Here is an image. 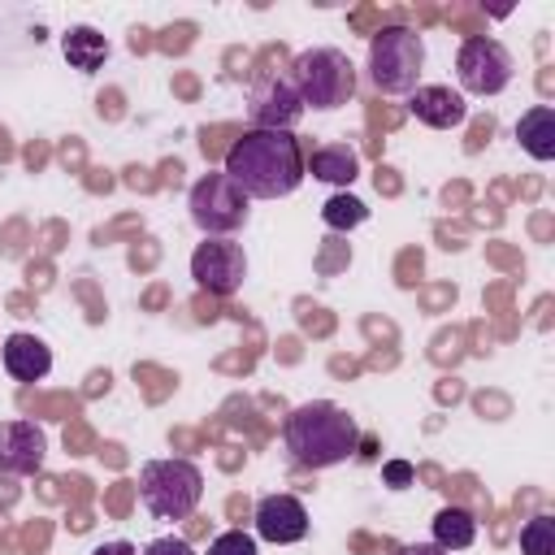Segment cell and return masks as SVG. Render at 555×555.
Wrapping results in <instances>:
<instances>
[{
  "label": "cell",
  "instance_id": "52a82bcc",
  "mask_svg": "<svg viewBox=\"0 0 555 555\" xmlns=\"http://www.w3.org/2000/svg\"><path fill=\"white\" fill-rule=\"evenodd\" d=\"M455 74L468 95H499L512 82V52L490 35H473L455 52Z\"/></svg>",
  "mask_w": 555,
  "mask_h": 555
},
{
  "label": "cell",
  "instance_id": "7402d4cb",
  "mask_svg": "<svg viewBox=\"0 0 555 555\" xmlns=\"http://www.w3.org/2000/svg\"><path fill=\"white\" fill-rule=\"evenodd\" d=\"M143 555H195V551H191V542H182V538L169 533V538H152L143 546Z\"/></svg>",
  "mask_w": 555,
  "mask_h": 555
},
{
  "label": "cell",
  "instance_id": "7a4b0ae2",
  "mask_svg": "<svg viewBox=\"0 0 555 555\" xmlns=\"http://www.w3.org/2000/svg\"><path fill=\"white\" fill-rule=\"evenodd\" d=\"M282 438H286V451L299 468H334V464H343L347 455L360 451L356 416H347V408L325 403V399L299 403L286 416Z\"/></svg>",
  "mask_w": 555,
  "mask_h": 555
},
{
  "label": "cell",
  "instance_id": "30bf717a",
  "mask_svg": "<svg viewBox=\"0 0 555 555\" xmlns=\"http://www.w3.org/2000/svg\"><path fill=\"white\" fill-rule=\"evenodd\" d=\"M48 460V438L35 421H0V473L35 477Z\"/></svg>",
  "mask_w": 555,
  "mask_h": 555
},
{
  "label": "cell",
  "instance_id": "7c38bea8",
  "mask_svg": "<svg viewBox=\"0 0 555 555\" xmlns=\"http://www.w3.org/2000/svg\"><path fill=\"white\" fill-rule=\"evenodd\" d=\"M408 108L416 113V121H425V126H434V130H451V126H460V121L468 117L464 95L451 91V87H438V82L416 87V91L408 95Z\"/></svg>",
  "mask_w": 555,
  "mask_h": 555
},
{
  "label": "cell",
  "instance_id": "44dd1931",
  "mask_svg": "<svg viewBox=\"0 0 555 555\" xmlns=\"http://www.w3.org/2000/svg\"><path fill=\"white\" fill-rule=\"evenodd\" d=\"M412 477H416V468H412L408 460H386V464H382V481H386L390 490H403V486H412Z\"/></svg>",
  "mask_w": 555,
  "mask_h": 555
},
{
  "label": "cell",
  "instance_id": "ffe728a7",
  "mask_svg": "<svg viewBox=\"0 0 555 555\" xmlns=\"http://www.w3.org/2000/svg\"><path fill=\"white\" fill-rule=\"evenodd\" d=\"M208 555H260V551H256V538H251V533L225 529V533H217V538L208 542Z\"/></svg>",
  "mask_w": 555,
  "mask_h": 555
},
{
  "label": "cell",
  "instance_id": "e0dca14e",
  "mask_svg": "<svg viewBox=\"0 0 555 555\" xmlns=\"http://www.w3.org/2000/svg\"><path fill=\"white\" fill-rule=\"evenodd\" d=\"M473 538H477V520L468 507H442L434 516V546H442L447 555L473 546Z\"/></svg>",
  "mask_w": 555,
  "mask_h": 555
},
{
  "label": "cell",
  "instance_id": "8992f818",
  "mask_svg": "<svg viewBox=\"0 0 555 555\" xmlns=\"http://www.w3.org/2000/svg\"><path fill=\"white\" fill-rule=\"evenodd\" d=\"M186 208H191V221L204 230V238H225L230 230H238L247 221V195L221 169L195 178Z\"/></svg>",
  "mask_w": 555,
  "mask_h": 555
},
{
  "label": "cell",
  "instance_id": "d6986e66",
  "mask_svg": "<svg viewBox=\"0 0 555 555\" xmlns=\"http://www.w3.org/2000/svg\"><path fill=\"white\" fill-rule=\"evenodd\" d=\"M520 551L525 555H555V520L546 512H538L533 520H525L520 529Z\"/></svg>",
  "mask_w": 555,
  "mask_h": 555
},
{
  "label": "cell",
  "instance_id": "9c48e42d",
  "mask_svg": "<svg viewBox=\"0 0 555 555\" xmlns=\"http://www.w3.org/2000/svg\"><path fill=\"white\" fill-rule=\"evenodd\" d=\"M251 130H291L304 117V100L286 74H260L247 95Z\"/></svg>",
  "mask_w": 555,
  "mask_h": 555
},
{
  "label": "cell",
  "instance_id": "2e32d148",
  "mask_svg": "<svg viewBox=\"0 0 555 555\" xmlns=\"http://www.w3.org/2000/svg\"><path fill=\"white\" fill-rule=\"evenodd\" d=\"M61 52H65V61H69L78 74H95V69L104 65V56H108V39H104L95 26H69V30L61 35Z\"/></svg>",
  "mask_w": 555,
  "mask_h": 555
},
{
  "label": "cell",
  "instance_id": "3957f363",
  "mask_svg": "<svg viewBox=\"0 0 555 555\" xmlns=\"http://www.w3.org/2000/svg\"><path fill=\"white\" fill-rule=\"evenodd\" d=\"M286 78L295 82L304 108L330 113V108H343L356 95V65L338 48H304L291 61V74Z\"/></svg>",
  "mask_w": 555,
  "mask_h": 555
},
{
  "label": "cell",
  "instance_id": "603a6c76",
  "mask_svg": "<svg viewBox=\"0 0 555 555\" xmlns=\"http://www.w3.org/2000/svg\"><path fill=\"white\" fill-rule=\"evenodd\" d=\"M91 555H139V551H134L130 542H100Z\"/></svg>",
  "mask_w": 555,
  "mask_h": 555
},
{
  "label": "cell",
  "instance_id": "6da1fadb",
  "mask_svg": "<svg viewBox=\"0 0 555 555\" xmlns=\"http://www.w3.org/2000/svg\"><path fill=\"white\" fill-rule=\"evenodd\" d=\"M247 199H278L304 182V152L291 130H247L230 143L221 169Z\"/></svg>",
  "mask_w": 555,
  "mask_h": 555
},
{
  "label": "cell",
  "instance_id": "ba28073f",
  "mask_svg": "<svg viewBox=\"0 0 555 555\" xmlns=\"http://www.w3.org/2000/svg\"><path fill=\"white\" fill-rule=\"evenodd\" d=\"M191 278H195V286H204L208 295L230 299V295H238V286H243V278H247V256H243V247L230 243V238H204V243L191 251Z\"/></svg>",
  "mask_w": 555,
  "mask_h": 555
},
{
  "label": "cell",
  "instance_id": "9a60e30c",
  "mask_svg": "<svg viewBox=\"0 0 555 555\" xmlns=\"http://www.w3.org/2000/svg\"><path fill=\"white\" fill-rule=\"evenodd\" d=\"M516 139L533 160H555V108L551 104L525 108L516 121Z\"/></svg>",
  "mask_w": 555,
  "mask_h": 555
},
{
  "label": "cell",
  "instance_id": "277c9868",
  "mask_svg": "<svg viewBox=\"0 0 555 555\" xmlns=\"http://www.w3.org/2000/svg\"><path fill=\"white\" fill-rule=\"evenodd\" d=\"M139 499L156 520H186L204 499V473L191 460H147L139 468Z\"/></svg>",
  "mask_w": 555,
  "mask_h": 555
},
{
  "label": "cell",
  "instance_id": "5bb4252c",
  "mask_svg": "<svg viewBox=\"0 0 555 555\" xmlns=\"http://www.w3.org/2000/svg\"><path fill=\"white\" fill-rule=\"evenodd\" d=\"M304 173H312L317 182H330V186H351L360 178V156L351 143H325L308 156Z\"/></svg>",
  "mask_w": 555,
  "mask_h": 555
},
{
  "label": "cell",
  "instance_id": "ac0fdd59",
  "mask_svg": "<svg viewBox=\"0 0 555 555\" xmlns=\"http://www.w3.org/2000/svg\"><path fill=\"white\" fill-rule=\"evenodd\" d=\"M321 217H325L330 230H356V225L369 217V208H364L356 195L343 191V195H330V199L321 204Z\"/></svg>",
  "mask_w": 555,
  "mask_h": 555
},
{
  "label": "cell",
  "instance_id": "4fadbf2b",
  "mask_svg": "<svg viewBox=\"0 0 555 555\" xmlns=\"http://www.w3.org/2000/svg\"><path fill=\"white\" fill-rule=\"evenodd\" d=\"M0 356H4L9 377H17V382H39L52 373V347L35 334H9Z\"/></svg>",
  "mask_w": 555,
  "mask_h": 555
},
{
  "label": "cell",
  "instance_id": "cb8c5ba5",
  "mask_svg": "<svg viewBox=\"0 0 555 555\" xmlns=\"http://www.w3.org/2000/svg\"><path fill=\"white\" fill-rule=\"evenodd\" d=\"M395 555H447L442 546H434V542H412V546H399Z\"/></svg>",
  "mask_w": 555,
  "mask_h": 555
},
{
  "label": "cell",
  "instance_id": "5b68a950",
  "mask_svg": "<svg viewBox=\"0 0 555 555\" xmlns=\"http://www.w3.org/2000/svg\"><path fill=\"white\" fill-rule=\"evenodd\" d=\"M425 65V43L408 26H386L369 39V78L386 95H412Z\"/></svg>",
  "mask_w": 555,
  "mask_h": 555
},
{
  "label": "cell",
  "instance_id": "8fae6325",
  "mask_svg": "<svg viewBox=\"0 0 555 555\" xmlns=\"http://www.w3.org/2000/svg\"><path fill=\"white\" fill-rule=\"evenodd\" d=\"M256 538H264L273 546L308 538V507L295 494H264L256 503Z\"/></svg>",
  "mask_w": 555,
  "mask_h": 555
}]
</instances>
